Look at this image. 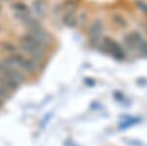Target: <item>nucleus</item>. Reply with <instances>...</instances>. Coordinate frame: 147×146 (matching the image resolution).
Returning <instances> with one entry per match:
<instances>
[{
	"label": "nucleus",
	"instance_id": "f257e3e1",
	"mask_svg": "<svg viewBox=\"0 0 147 146\" xmlns=\"http://www.w3.org/2000/svg\"><path fill=\"white\" fill-rule=\"evenodd\" d=\"M21 46H22L23 50L36 62H40L45 56V53H44V47L45 46L39 43L30 34L24 35L21 38Z\"/></svg>",
	"mask_w": 147,
	"mask_h": 146
},
{
	"label": "nucleus",
	"instance_id": "9b49d317",
	"mask_svg": "<svg viewBox=\"0 0 147 146\" xmlns=\"http://www.w3.org/2000/svg\"><path fill=\"white\" fill-rule=\"evenodd\" d=\"M3 49L6 51H8V52H13V51L16 50L15 46L11 43H4L3 44Z\"/></svg>",
	"mask_w": 147,
	"mask_h": 146
},
{
	"label": "nucleus",
	"instance_id": "f03ea898",
	"mask_svg": "<svg viewBox=\"0 0 147 146\" xmlns=\"http://www.w3.org/2000/svg\"><path fill=\"white\" fill-rule=\"evenodd\" d=\"M9 60L13 63L18 69L21 71H25L28 73H35L38 69V62H36L32 58H27L21 54L15 53L12 54L10 57H8Z\"/></svg>",
	"mask_w": 147,
	"mask_h": 146
},
{
	"label": "nucleus",
	"instance_id": "6e6552de",
	"mask_svg": "<svg viewBox=\"0 0 147 146\" xmlns=\"http://www.w3.org/2000/svg\"><path fill=\"white\" fill-rule=\"evenodd\" d=\"M32 7H34L36 15L40 16V17H43L44 13H45V7H44V4L40 0L34 1V4H32Z\"/></svg>",
	"mask_w": 147,
	"mask_h": 146
},
{
	"label": "nucleus",
	"instance_id": "ddd939ff",
	"mask_svg": "<svg viewBox=\"0 0 147 146\" xmlns=\"http://www.w3.org/2000/svg\"><path fill=\"white\" fill-rule=\"evenodd\" d=\"M2 105H3V100H2V99H0V108L2 107Z\"/></svg>",
	"mask_w": 147,
	"mask_h": 146
},
{
	"label": "nucleus",
	"instance_id": "0eeeda50",
	"mask_svg": "<svg viewBox=\"0 0 147 146\" xmlns=\"http://www.w3.org/2000/svg\"><path fill=\"white\" fill-rule=\"evenodd\" d=\"M62 21L64 25L68 28H75L78 25V23H79V19L76 16L75 11L65 12Z\"/></svg>",
	"mask_w": 147,
	"mask_h": 146
},
{
	"label": "nucleus",
	"instance_id": "423d86ee",
	"mask_svg": "<svg viewBox=\"0 0 147 146\" xmlns=\"http://www.w3.org/2000/svg\"><path fill=\"white\" fill-rule=\"evenodd\" d=\"M28 34L32 35L34 39H36V40L38 41L39 43H41L43 46L47 45V44H49L52 41L50 34L47 32H45L44 30H42L41 27H38L34 30H30Z\"/></svg>",
	"mask_w": 147,
	"mask_h": 146
},
{
	"label": "nucleus",
	"instance_id": "1a4fd4ad",
	"mask_svg": "<svg viewBox=\"0 0 147 146\" xmlns=\"http://www.w3.org/2000/svg\"><path fill=\"white\" fill-rule=\"evenodd\" d=\"M113 22L116 26L120 28H125L127 27V21L125 20L124 17H122L121 15H114L113 16Z\"/></svg>",
	"mask_w": 147,
	"mask_h": 146
},
{
	"label": "nucleus",
	"instance_id": "39448f33",
	"mask_svg": "<svg viewBox=\"0 0 147 146\" xmlns=\"http://www.w3.org/2000/svg\"><path fill=\"white\" fill-rule=\"evenodd\" d=\"M125 42L129 48L138 49V50H140L142 48V46L145 44V42H144L143 38H142L141 34L136 32H131V34L125 35Z\"/></svg>",
	"mask_w": 147,
	"mask_h": 146
},
{
	"label": "nucleus",
	"instance_id": "f8f14e48",
	"mask_svg": "<svg viewBox=\"0 0 147 146\" xmlns=\"http://www.w3.org/2000/svg\"><path fill=\"white\" fill-rule=\"evenodd\" d=\"M8 95H9V92H7L5 89L2 88L1 86H0V99L4 100L5 98L8 97Z\"/></svg>",
	"mask_w": 147,
	"mask_h": 146
},
{
	"label": "nucleus",
	"instance_id": "7ed1b4c3",
	"mask_svg": "<svg viewBox=\"0 0 147 146\" xmlns=\"http://www.w3.org/2000/svg\"><path fill=\"white\" fill-rule=\"evenodd\" d=\"M102 47H103L106 52L110 53L114 58L118 59V60H123L125 58V50L117 41L113 40L110 37H105L103 39Z\"/></svg>",
	"mask_w": 147,
	"mask_h": 146
},
{
	"label": "nucleus",
	"instance_id": "20e7f679",
	"mask_svg": "<svg viewBox=\"0 0 147 146\" xmlns=\"http://www.w3.org/2000/svg\"><path fill=\"white\" fill-rule=\"evenodd\" d=\"M104 32V24L100 19H96L92 22L89 28V39L92 44H97L101 40Z\"/></svg>",
	"mask_w": 147,
	"mask_h": 146
},
{
	"label": "nucleus",
	"instance_id": "9d476101",
	"mask_svg": "<svg viewBox=\"0 0 147 146\" xmlns=\"http://www.w3.org/2000/svg\"><path fill=\"white\" fill-rule=\"evenodd\" d=\"M136 6L137 8L139 9L141 12H143V13L147 14V4L145 3L144 1H142V0H136Z\"/></svg>",
	"mask_w": 147,
	"mask_h": 146
}]
</instances>
